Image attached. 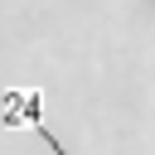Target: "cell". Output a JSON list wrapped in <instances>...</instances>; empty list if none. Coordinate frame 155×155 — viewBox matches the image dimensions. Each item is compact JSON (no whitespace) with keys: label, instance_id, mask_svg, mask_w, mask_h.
Returning <instances> with one entry per match:
<instances>
[{"label":"cell","instance_id":"cell-1","mask_svg":"<svg viewBox=\"0 0 155 155\" xmlns=\"http://www.w3.org/2000/svg\"><path fill=\"white\" fill-rule=\"evenodd\" d=\"M15 102H19V111H24V121H29V126H34V131H39L44 140H48V150H53V155H63V145H58V136H53V131L44 126V116H39V102H44V97H39V92H19Z\"/></svg>","mask_w":155,"mask_h":155}]
</instances>
